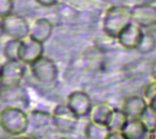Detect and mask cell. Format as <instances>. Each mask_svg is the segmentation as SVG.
<instances>
[{
  "label": "cell",
  "mask_w": 156,
  "mask_h": 139,
  "mask_svg": "<svg viewBox=\"0 0 156 139\" xmlns=\"http://www.w3.org/2000/svg\"><path fill=\"white\" fill-rule=\"evenodd\" d=\"M131 23V7L123 5H112L106 10L102 21V28L109 37L116 39L119 34Z\"/></svg>",
  "instance_id": "cell-1"
},
{
  "label": "cell",
  "mask_w": 156,
  "mask_h": 139,
  "mask_svg": "<svg viewBox=\"0 0 156 139\" xmlns=\"http://www.w3.org/2000/svg\"><path fill=\"white\" fill-rule=\"evenodd\" d=\"M0 127L9 135L26 134L29 128L28 115L16 107H6L0 112Z\"/></svg>",
  "instance_id": "cell-2"
},
{
  "label": "cell",
  "mask_w": 156,
  "mask_h": 139,
  "mask_svg": "<svg viewBox=\"0 0 156 139\" xmlns=\"http://www.w3.org/2000/svg\"><path fill=\"white\" fill-rule=\"evenodd\" d=\"M26 74V65L20 60H7L2 65L0 86L3 90L16 88Z\"/></svg>",
  "instance_id": "cell-3"
},
{
  "label": "cell",
  "mask_w": 156,
  "mask_h": 139,
  "mask_svg": "<svg viewBox=\"0 0 156 139\" xmlns=\"http://www.w3.org/2000/svg\"><path fill=\"white\" fill-rule=\"evenodd\" d=\"M51 115L53 127L60 133H72L79 124L80 118L69 108L67 105H58Z\"/></svg>",
  "instance_id": "cell-4"
},
{
  "label": "cell",
  "mask_w": 156,
  "mask_h": 139,
  "mask_svg": "<svg viewBox=\"0 0 156 139\" xmlns=\"http://www.w3.org/2000/svg\"><path fill=\"white\" fill-rule=\"evenodd\" d=\"M30 70L34 78L42 84L53 83L58 76V68L56 63L43 56L30 65Z\"/></svg>",
  "instance_id": "cell-5"
},
{
  "label": "cell",
  "mask_w": 156,
  "mask_h": 139,
  "mask_svg": "<svg viewBox=\"0 0 156 139\" xmlns=\"http://www.w3.org/2000/svg\"><path fill=\"white\" fill-rule=\"evenodd\" d=\"M4 34L10 38L22 40L29 36L30 25L27 20L18 15L11 14L1 19Z\"/></svg>",
  "instance_id": "cell-6"
},
{
  "label": "cell",
  "mask_w": 156,
  "mask_h": 139,
  "mask_svg": "<svg viewBox=\"0 0 156 139\" xmlns=\"http://www.w3.org/2000/svg\"><path fill=\"white\" fill-rule=\"evenodd\" d=\"M132 22L142 28L156 25V6L151 4H138L131 8Z\"/></svg>",
  "instance_id": "cell-7"
},
{
  "label": "cell",
  "mask_w": 156,
  "mask_h": 139,
  "mask_svg": "<svg viewBox=\"0 0 156 139\" xmlns=\"http://www.w3.org/2000/svg\"><path fill=\"white\" fill-rule=\"evenodd\" d=\"M43 44L27 36L22 39L19 46L18 59L25 65H31L43 56Z\"/></svg>",
  "instance_id": "cell-8"
},
{
  "label": "cell",
  "mask_w": 156,
  "mask_h": 139,
  "mask_svg": "<svg viewBox=\"0 0 156 139\" xmlns=\"http://www.w3.org/2000/svg\"><path fill=\"white\" fill-rule=\"evenodd\" d=\"M66 105L79 118H81L89 115L92 107V102L86 92L76 90L69 94Z\"/></svg>",
  "instance_id": "cell-9"
},
{
  "label": "cell",
  "mask_w": 156,
  "mask_h": 139,
  "mask_svg": "<svg viewBox=\"0 0 156 139\" xmlns=\"http://www.w3.org/2000/svg\"><path fill=\"white\" fill-rule=\"evenodd\" d=\"M144 32L143 28L134 23L129 24L117 36L118 43L128 50H136Z\"/></svg>",
  "instance_id": "cell-10"
},
{
  "label": "cell",
  "mask_w": 156,
  "mask_h": 139,
  "mask_svg": "<svg viewBox=\"0 0 156 139\" xmlns=\"http://www.w3.org/2000/svg\"><path fill=\"white\" fill-rule=\"evenodd\" d=\"M148 103L144 97L141 96H130L123 101L122 110L130 118H139L144 112Z\"/></svg>",
  "instance_id": "cell-11"
},
{
  "label": "cell",
  "mask_w": 156,
  "mask_h": 139,
  "mask_svg": "<svg viewBox=\"0 0 156 139\" xmlns=\"http://www.w3.org/2000/svg\"><path fill=\"white\" fill-rule=\"evenodd\" d=\"M114 109L115 108L107 102H101L96 105H92L91 109L88 115L90 118L89 121L108 127L109 121Z\"/></svg>",
  "instance_id": "cell-12"
},
{
  "label": "cell",
  "mask_w": 156,
  "mask_h": 139,
  "mask_svg": "<svg viewBox=\"0 0 156 139\" xmlns=\"http://www.w3.org/2000/svg\"><path fill=\"white\" fill-rule=\"evenodd\" d=\"M52 29V24L48 19L38 18L30 25L28 36L43 44L50 37Z\"/></svg>",
  "instance_id": "cell-13"
},
{
  "label": "cell",
  "mask_w": 156,
  "mask_h": 139,
  "mask_svg": "<svg viewBox=\"0 0 156 139\" xmlns=\"http://www.w3.org/2000/svg\"><path fill=\"white\" fill-rule=\"evenodd\" d=\"M127 139H147L151 133L139 118H130L122 131Z\"/></svg>",
  "instance_id": "cell-14"
},
{
  "label": "cell",
  "mask_w": 156,
  "mask_h": 139,
  "mask_svg": "<svg viewBox=\"0 0 156 139\" xmlns=\"http://www.w3.org/2000/svg\"><path fill=\"white\" fill-rule=\"evenodd\" d=\"M28 119H29V127L32 126L34 129L37 130H43L50 126L53 127L52 115L48 112L38 111V110L32 111L28 115Z\"/></svg>",
  "instance_id": "cell-15"
},
{
  "label": "cell",
  "mask_w": 156,
  "mask_h": 139,
  "mask_svg": "<svg viewBox=\"0 0 156 139\" xmlns=\"http://www.w3.org/2000/svg\"><path fill=\"white\" fill-rule=\"evenodd\" d=\"M111 133L107 126L89 121L84 129L86 139H107Z\"/></svg>",
  "instance_id": "cell-16"
},
{
  "label": "cell",
  "mask_w": 156,
  "mask_h": 139,
  "mask_svg": "<svg viewBox=\"0 0 156 139\" xmlns=\"http://www.w3.org/2000/svg\"><path fill=\"white\" fill-rule=\"evenodd\" d=\"M128 120L129 117L122 109L115 108L109 121L108 127L110 128L111 132H122Z\"/></svg>",
  "instance_id": "cell-17"
},
{
  "label": "cell",
  "mask_w": 156,
  "mask_h": 139,
  "mask_svg": "<svg viewBox=\"0 0 156 139\" xmlns=\"http://www.w3.org/2000/svg\"><path fill=\"white\" fill-rule=\"evenodd\" d=\"M139 119L147 128V130L152 133L156 127V109L148 105V107L139 117Z\"/></svg>",
  "instance_id": "cell-18"
},
{
  "label": "cell",
  "mask_w": 156,
  "mask_h": 139,
  "mask_svg": "<svg viewBox=\"0 0 156 139\" xmlns=\"http://www.w3.org/2000/svg\"><path fill=\"white\" fill-rule=\"evenodd\" d=\"M20 42L21 40L10 38L5 43L4 47V54L6 60H19L18 53H19Z\"/></svg>",
  "instance_id": "cell-19"
},
{
  "label": "cell",
  "mask_w": 156,
  "mask_h": 139,
  "mask_svg": "<svg viewBox=\"0 0 156 139\" xmlns=\"http://www.w3.org/2000/svg\"><path fill=\"white\" fill-rule=\"evenodd\" d=\"M156 47V39L155 37L149 33H144V36L137 47V51L141 54L146 55L151 52H153Z\"/></svg>",
  "instance_id": "cell-20"
},
{
  "label": "cell",
  "mask_w": 156,
  "mask_h": 139,
  "mask_svg": "<svg viewBox=\"0 0 156 139\" xmlns=\"http://www.w3.org/2000/svg\"><path fill=\"white\" fill-rule=\"evenodd\" d=\"M14 9L13 0H0V20L11 15Z\"/></svg>",
  "instance_id": "cell-21"
},
{
  "label": "cell",
  "mask_w": 156,
  "mask_h": 139,
  "mask_svg": "<svg viewBox=\"0 0 156 139\" xmlns=\"http://www.w3.org/2000/svg\"><path fill=\"white\" fill-rule=\"evenodd\" d=\"M144 99L146 102L149 104L153 99L156 97V80L154 82L150 83L144 89Z\"/></svg>",
  "instance_id": "cell-22"
},
{
  "label": "cell",
  "mask_w": 156,
  "mask_h": 139,
  "mask_svg": "<svg viewBox=\"0 0 156 139\" xmlns=\"http://www.w3.org/2000/svg\"><path fill=\"white\" fill-rule=\"evenodd\" d=\"M38 5H42V6H45V7H50V6H53L55 5L58 0H35Z\"/></svg>",
  "instance_id": "cell-23"
},
{
  "label": "cell",
  "mask_w": 156,
  "mask_h": 139,
  "mask_svg": "<svg viewBox=\"0 0 156 139\" xmlns=\"http://www.w3.org/2000/svg\"><path fill=\"white\" fill-rule=\"evenodd\" d=\"M107 139H127L122 132H111Z\"/></svg>",
  "instance_id": "cell-24"
},
{
  "label": "cell",
  "mask_w": 156,
  "mask_h": 139,
  "mask_svg": "<svg viewBox=\"0 0 156 139\" xmlns=\"http://www.w3.org/2000/svg\"><path fill=\"white\" fill-rule=\"evenodd\" d=\"M150 73L152 75V76L154 77V79L156 80V61H154L152 66H151V68H150Z\"/></svg>",
  "instance_id": "cell-25"
},
{
  "label": "cell",
  "mask_w": 156,
  "mask_h": 139,
  "mask_svg": "<svg viewBox=\"0 0 156 139\" xmlns=\"http://www.w3.org/2000/svg\"><path fill=\"white\" fill-rule=\"evenodd\" d=\"M13 139H34V138H32V137H29V136H27V135L23 134V135L16 136V137H15Z\"/></svg>",
  "instance_id": "cell-26"
},
{
  "label": "cell",
  "mask_w": 156,
  "mask_h": 139,
  "mask_svg": "<svg viewBox=\"0 0 156 139\" xmlns=\"http://www.w3.org/2000/svg\"><path fill=\"white\" fill-rule=\"evenodd\" d=\"M4 35V30H3V25H2V22L0 20V37Z\"/></svg>",
  "instance_id": "cell-27"
},
{
  "label": "cell",
  "mask_w": 156,
  "mask_h": 139,
  "mask_svg": "<svg viewBox=\"0 0 156 139\" xmlns=\"http://www.w3.org/2000/svg\"><path fill=\"white\" fill-rule=\"evenodd\" d=\"M151 137H154V139H156V127H155V128L153 130V132L151 133Z\"/></svg>",
  "instance_id": "cell-28"
},
{
  "label": "cell",
  "mask_w": 156,
  "mask_h": 139,
  "mask_svg": "<svg viewBox=\"0 0 156 139\" xmlns=\"http://www.w3.org/2000/svg\"><path fill=\"white\" fill-rule=\"evenodd\" d=\"M2 90H3V89H2L1 86H0V97H1V95H2Z\"/></svg>",
  "instance_id": "cell-29"
},
{
  "label": "cell",
  "mask_w": 156,
  "mask_h": 139,
  "mask_svg": "<svg viewBox=\"0 0 156 139\" xmlns=\"http://www.w3.org/2000/svg\"><path fill=\"white\" fill-rule=\"evenodd\" d=\"M1 69H2V65L0 64V74H1Z\"/></svg>",
  "instance_id": "cell-30"
},
{
  "label": "cell",
  "mask_w": 156,
  "mask_h": 139,
  "mask_svg": "<svg viewBox=\"0 0 156 139\" xmlns=\"http://www.w3.org/2000/svg\"><path fill=\"white\" fill-rule=\"evenodd\" d=\"M147 139H154V137H150L149 138H147Z\"/></svg>",
  "instance_id": "cell-31"
},
{
  "label": "cell",
  "mask_w": 156,
  "mask_h": 139,
  "mask_svg": "<svg viewBox=\"0 0 156 139\" xmlns=\"http://www.w3.org/2000/svg\"><path fill=\"white\" fill-rule=\"evenodd\" d=\"M62 139H66V138H62Z\"/></svg>",
  "instance_id": "cell-32"
}]
</instances>
